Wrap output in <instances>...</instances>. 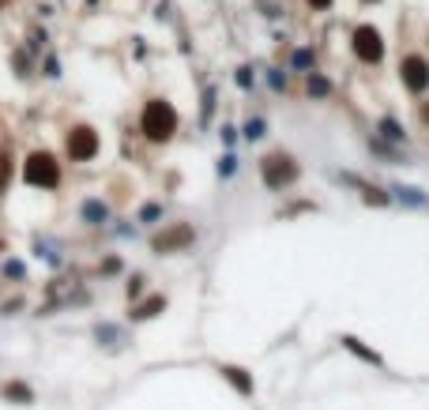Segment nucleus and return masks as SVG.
<instances>
[{"instance_id": "19", "label": "nucleus", "mask_w": 429, "mask_h": 410, "mask_svg": "<svg viewBox=\"0 0 429 410\" xmlns=\"http://www.w3.org/2000/svg\"><path fill=\"white\" fill-rule=\"evenodd\" d=\"M218 174H223V177H230V174H234V155H226V158H223V166H218Z\"/></svg>"}, {"instance_id": "20", "label": "nucleus", "mask_w": 429, "mask_h": 410, "mask_svg": "<svg viewBox=\"0 0 429 410\" xmlns=\"http://www.w3.org/2000/svg\"><path fill=\"white\" fill-rule=\"evenodd\" d=\"M237 87H245V91L252 87V75H249V68H241V72H237Z\"/></svg>"}, {"instance_id": "3", "label": "nucleus", "mask_w": 429, "mask_h": 410, "mask_svg": "<svg viewBox=\"0 0 429 410\" xmlns=\"http://www.w3.org/2000/svg\"><path fill=\"white\" fill-rule=\"evenodd\" d=\"M260 169H263V185L268 188H282V185H290L294 177H298V166H294V158L290 155H268L260 162Z\"/></svg>"}, {"instance_id": "2", "label": "nucleus", "mask_w": 429, "mask_h": 410, "mask_svg": "<svg viewBox=\"0 0 429 410\" xmlns=\"http://www.w3.org/2000/svg\"><path fill=\"white\" fill-rule=\"evenodd\" d=\"M23 181L35 188H57L61 185V162L49 155V150H35L23 162Z\"/></svg>"}, {"instance_id": "4", "label": "nucleus", "mask_w": 429, "mask_h": 410, "mask_svg": "<svg viewBox=\"0 0 429 410\" xmlns=\"http://www.w3.org/2000/svg\"><path fill=\"white\" fill-rule=\"evenodd\" d=\"M94 155H98V132L94 128H87V124L72 128L68 132V158L72 162H91Z\"/></svg>"}, {"instance_id": "10", "label": "nucleus", "mask_w": 429, "mask_h": 410, "mask_svg": "<svg viewBox=\"0 0 429 410\" xmlns=\"http://www.w3.org/2000/svg\"><path fill=\"white\" fill-rule=\"evenodd\" d=\"M83 219L91 222V226H102V222L109 219L106 203H102V200H87V203H83Z\"/></svg>"}, {"instance_id": "1", "label": "nucleus", "mask_w": 429, "mask_h": 410, "mask_svg": "<svg viewBox=\"0 0 429 410\" xmlns=\"http://www.w3.org/2000/svg\"><path fill=\"white\" fill-rule=\"evenodd\" d=\"M139 128H143V136H147V139H155V143H166V139L178 132V113H173L170 102L155 98V102L143 105Z\"/></svg>"}, {"instance_id": "24", "label": "nucleus", "mask_w": 429, "mask_h": 410, "mask_svg": "<svg viewBox=\"0 0 429 410\" xmlns=\"http://www.w3.org/2000/svg\"><path fill=\"white\" fill-rule=\"evenodd\" d=\"M0 249H4V241H0Z\"/></svg>"}, {"instance_id": "5", "label": "nucleus", "mask_w": 429, "mask_h": 410, "mask_svg": "<svg viewBox=\"0 0 429 410\" xmlns=\"http://www.w3.org/2000/svg\"><path fill=\"white\" fill-rule=\"evenodd\" d=\"M354 53H358V60L377 64L384 57V41H380L377 30H373V27H358L354 30Z\"/></svg>"}, {"instance_id": "17", "label": "nucleus", "mask_w": 429, "mask_h": 410, "mask_svg": "<svg viewBox=\"0 0 429 410\" xmlns=\"http://www.w3.org/2000/svg\"><path fill=\"white\" fill-rule=\"evenodd\" d=\"M263 136V121H249L245 124V139H260Z\"/></svg>"}, {"instance_id": "8", "label": "nucleus", "mask_w": 429, "mask_h": 410, "mask_svg": "<svg viewBox=\"0 0 429 410\" xmlns=\"http://www.w3.org/2000/svg\"><path fill=\"white\" fill-rule=\"evenodd\" d=\"M218 373H223V376H226V380L237 387L241 395H252V376H249L245 369H237V365H223V369H218Z\"/></svg>"}, {"instance_id": "9", "label": "nucleus", "mask_w": 429, "mask_h": 410, "mask_svg": "<svg viewBox=\"0 0 429 410\" xmlns=\"http://www.w3.org/2000/svg\"><path fill=\"white\" fill-rule=\"evenodd\" d=\"M343 350H350L354 358L369 361V365H384V361H380V354H377V350H369V347H361V339H354V335H343Z\"/></svg>"}, {"instance_id": "14", "label": "nucleus", "mask_w": 429, "mask_h": 410, "mask_svg": "<svg viewBox=\"0 0 429 410\" xmlns=\"http://www.w3.org/2000/svg\"><path fill=\"white\" fill-rule=\"evenodd\" d=\"M380 132L388 136V139H403V132H399V124H395L392 117H384V121H380Z\"/></svg>"}, {"instance_id": "22", "label": "nucleus", "mask_w": 429, "mask_h": 410, "mask_svg": "<svg viewBox=\"0 0 429 410\" xmlns=\"http://www.w3.org/2000/svg\"><path fill=\"white\" fill-rule=\"evenodd\" d=\"M271 87L279 91V87H286V75H279V72H271Z\"/></svg>"}, {"instance_id": "7", "label": "nucleus", "mask_w": 429, "mask_h": 410, "mask_svg": "<svg viewBox=\"0 0 429 410\" xmlns=\"http://www.w3.org/2000/svg\"><path fill=\"white\" fill-rule=\"evenodd\" d=\"M192 241V226H173L170 233L155 237V252H170V249H181V245Z\"/></svg>"}, {"instance_id": "12", "label": "nucleus", "mask_w": 429, "mask_h": 410, "mask_svg": "<svg viewBox=\"0 0 429 410\" xmlns=\"http://www.w3.org/2000/svg\"><path fill=\"white\" fill-rule=\"evenodd\" d=\"M309 94L313 98H328V94H332V83H328L324 75H309Z\"/></svg>"}, {"instance_id": "13", "label": "nucleus", "mask_w": 429, "mask_h": 410, "mask_svg": "<svg viewBox=\"0 0 429 410\" xmlns=\"http://www.w3.org/2000/svg\"><path fill=\"white\" fill-rule=\"evenodd\" d=\"M4 395L8 399H19V403H30V387H23V384H8Z\"/></svg>"}, {"instance_id": "21", "label": "nucleus", "mask_w": 429, "mask_h": 410, "mask_svg": "<svg viewBox=\"0 0 429 410\" xmlns=\"http://www.w3.org/2000/svg\"><path fill=\"white\" fill-rule=\"evenodd\" d=\"M139 219H143V222H151V219H158V207H155V203H151V207H143V211H139Z\"/></svg>"}, {"instance_id": "11", "label": "nucleus", "mask_w": 429, "mask_h": 410, "mask_svg": "<svg viewBox=\"0 0 429 410\" xmlns=\"http://www.w3.org/2000/svg\"><path fill=\"white\" fill-rule=\"evenodd\" d=\"M158 309H166V297H151V301H143V305L132 312V316H136V320H147V316H155Z\"/></svg>"}, {"instance_id": "16", "label": "nucleus", "mask_w": 429, "mask_h": 410, "mask_svg": "<svg viewBox=\"0 0 429 410\" xmlns=\"http://www.w3.org/2000/svg\"><path fill=\"white\" fill-rule=\"evenodd\" d=\"M309 64H313V53H309V49H298V53H294V68H309Z\"/></svg>"}, {"instance_id": "23", "label": "nucleus", "mask_w": 429, "mask_h": 410, "mask_svg": "<svg viewBox=\"0 0 429 410\" xmlns=\"http://www.w3.org/2000/svg\"><path fill=\"white\" fill-rule=\"evenodd\" d=\"M309 4H313V8H328L332 0H309Z\"/></svg>"}, {"instance_id": "18", "label": "nucleus", "mask_w": 429, "mask_h": 410, "mask_svg": "<svg viewBox=\"0 0 429 410\" xmlns=\"http://www.w3.org/2000/svg\"><path fill=\"white\" fill-rule=\"evenodd\" d=\"M399 196H403L406 203H425V200H422V196H418V192H414V188H399Z\"/></svg>"}, {"instance_id": "6", "label": "nucleus", "mask_w": 429, "mask_h": 410, "mask_svg": "<svg viewBox=\"0 0 429 410\" xmlns=\"http://www.w3.org/2000/svg\"><path fill=\"white\" fill-rule=\"evenodd\" d=\"M403 83H406V91H414V94H422L429 87V64L422 57H406L403 60Z\"/></svg>"}, {"instance_id": "15", "label": "nucleus", "mask_w": 429, "mask_h": 410, "mask_svg": "<svg viewBox=\"0 0 429 410\" xmlns=\"http://www.w3.org/2000/svg\"><path fill=\"white\" fill-rule=\"evenodd\" d=\"M8 177H12V166H8V158H4V150H0V192L8 188Z\"/></svg>"}]
</instances>
